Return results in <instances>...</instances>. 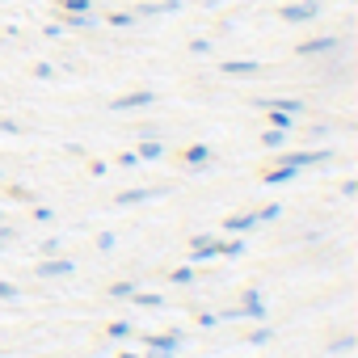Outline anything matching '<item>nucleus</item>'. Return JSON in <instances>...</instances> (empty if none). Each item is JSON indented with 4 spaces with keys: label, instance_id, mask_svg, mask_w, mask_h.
Segmentation results:
<instances>
[{
    "label": "nucleus",
    "instance_id": "nucleus-27",
    "mask_svg": "<svg viewBox=\"0 0 358 358\" xmlns=\"http://www.w3.org/2000/svg\"><path fill=\"white\" fill-rule=\"evenodd\" d=\"M173 282H194V270L182 266V270H173Z\"/></svg>",
    "mask_w": 358,
    "mask_h": 358
},
{
    "label": "nucleus",
    "instance_id": "nucleus-23",
    "mask_svg": "<svg viewBox=\"0 0 358 358\" xmlns=\"http://www.w3.org/2000/svg\"><path fill=\"white\" fill-rule=\"evenodd\" d=\"M114 245H118V236H114V232H101V236H97V249H101V253H110Z\"/></svg>",
    "mask_w": 358,
    "mask_h": 358
},
{
    "label": "nucleus",
    "instance_id": "nucleus-25",
    "mask_svg": "<svg viewBox=\"0 0 358 358\" xmlns=\"http://www.w3.org/2000/svg\"><path fill=\"white\" fill-rule=\"evenodd\" d=\"M139 308H160V295H131Z\"/></svg>",
    "mask_w": 358,
    "mask_h": 358
},
{
    "label": "nucleus",
    "instance_id": "nucleus-21",
    "mask_svg": "<svg viewBox=\"0 0 358 358\" xmlns=\"http://www.w3.org/2000/svg\"><path fill=\"white\" fill-rule=\"evenodd\" d=\"M110 26H118V30L122 26H135V13H110Z\"/></svg>",
    "mask_w": 358,
    "mask_h": 358
},
{
    "label": "nucleus",
    "instance_id": "nucleus-10",
    "mask_svg": "<svg viewBox=\"0 0 358 358\" xmlns=\"http://www.w3.org/2000/svg\"><path fill=\"white\" fill-rule=\"evenodd\" d=\"M72 270H76V262H68V257H59V262H43V266H38V274H43V278H55V274H72Z\"/></svg>",
    "mask_w": 358,
    "mask_h": 358
},
{
    "label": "nucleus",
    "instance_id": "nucleus-18",
    "mask_svg": "<svg viewBox=\"0 0 358 358\" xmlns=\"http://www.w3.org/2000/svg\"><path fill=\"white\" fill-rule=\"evenodd\" d=\"M241 253H245V241H228V245L220 241V257H241Z\"/></svg>",
    "mask_w": 358,
    "mask_h": 358
},
{
    "label": "nucleus",
    "instance_id": "nucleus-29",
    "mask_svg": "<svg viewBox=\"0 0 358 358\" xmlns=\"http://www.w3.org/2000/svg\"><path fill=\"white\" fill-rule=\"evenodd\" d=\"M131 333V324L127 320H118V324H110V337H127Z\"/></svg>",
    "mask_w": 358,
    "mask_h": 358
},
{
    "label": "nucleus",
    "instance_id": "nucleus-32",
    "mask_svg": "<svg viewBox=\"0 0 358 358\" xmlns=\"http://www.w3.org/2000/svg\"><path fill=\"white\" fill-rule=\"evenodd\" d=\"M270 337H274V333H270V329H257V333H253V337H249V341H253V345H262V341H270Z\"/></svg>",
    "mask_w": 358,
    "mask_h": 358
},
{
    "label": "nucleus",
    "instance_id": "nucleus-20",
    "mask_svg": "<svg viewBox=\"0 0 358 358\" xmlns=\"http://www.w3.org/2000/svg\"><path fill=\"white\" fill-rule=\"evenodd\" d=\"M110 295H114V299H131V295H135V282H114Z\"/></svg>",
    "mask_w": 358,
    "mask_h": 358
},
{
    "label": "nucleus",
    "instance_id": "nucleus-8",
    "mask_svg": "<svg viewBox=\"0 0 358 358\" xmlns=\"http://www.w3.org/2000/svg\"><path fill=\"white\" fill-rule=\"evenodd\" d=\"M177 9H182V0H164V5H139L135 13H139V17H160V13H177Z\"/></svg>",
    "mask_w": 358,
    "mask_h": 358
},
{
    "label": "nucleus",
    "instance_id": "nucleus-17",
    "mask_svg": "<svg viewBox=\"0 0 358 358\" xmlns=\"http://www.w3.org/2000/svg\"><path fill=\"white\" fill-rule=\"evenodd\" d=\"M68 13H93V0H59Z\"/></svg>",
    "mask_w": 358,
    "mask_h": 358
},
{
    "label": "nucleus",
    "instance_id": "nucleus-2",
    "mask_svg": "<svg viewBox=\"0 0 358 358\" xmlns=\"http://www.w3.org/2000/svg\"><path fill=\"white\" fill-rule=\"evenodd\" d=\"M316 13H320V5H316V0H303V5H287V9H282V22L299 26V22H312Z\"/></svg>",
    "mask_w": 358,
    "mask_h": 358
},
{
    "label": "nucleus",
    "instance_id": "nucleus-26",
    "mask_svg": "<svg viewBox=\"0 0 358 358\" xmlns=\"http://www.w3.org/2000/svg\"><path fill=\"white\" fill-rule=\"evenodd\" d=\"M354 345H358V341H354V337H341V341H333V354H350V350H354Z\"/></svg>",
    "mask_w": 358,
    "mask_h": 358
},
{
    "label": "nucleus",
    "instance_id": "nucleus-5",
    "mask_svg": "<svg viewBox=\"0 0 358 358\" xmlns=\"http://www.w3.org/2000/svg\"><path fill=\"white\" fill-rule=\"evenodd\" d=\"M148 345H152V354H173L177 345H182V333H164V337H148Z\"/></svg>",
    "mask_w": 358,
    "mask_h": 358
},
{
    "label": "nucleus",
    "instance_id": "nucleus-24",
    "mask_svg": "<svg viewBox=\"0 0 358 358\" xmlns=\"http://www.w3.org/2000/svg\"><path fill=\"white\" fill-rule=\"evenodd\" d=\"M9 199H13V203H34V194H30V190H22V186H13V190H9Z\"/></svg>",
    "mask_w": 358,
    "mask_h": 358
},
{
    "label": "nucleus",
    "instance_id": "nucleus-14",
    "mask_svg": "<svg viewBox=\"0 0 358 358\" xmlns=\"http://www.w3.org/2000/svg\"><path fill=\"white\" fill-rule=\"evenodd\" d=\"M135 156H143V160H160V156H164V148H160V139H143Z\"/></svg>",
    "mask_w": 358,
    "mask_h": 358
},
{
    "label": "nucleus",
    "instance_id": "nucleus-16",
    "mask_svg": "<svg viewBox=\"0 0 358 358\" xmlns=\"http://www.w3.org/2000/svg\"><path fill=\"white\" fill-rule=\"evenodd\" d=\"M156 190H127V194H118V207H131V203H143V199H152Z\"/></svg>",
    "mask_w": 358,
    "mask_h": 358
},
{
    "label": "nucleus",
    "instance_id": "nucleus-6",
    "mask_svg": "<svg viewBox=\"0 0 358 358\" xmlns=\"http://www.w3.org/2000/svg\"><path fill=\"white\" fill-rule=\"evenodd\" d=\"M253 72H262L257 59H228L224 64V76H253Z\"/></svg>",
    "mask_w": 358,
    "mask_h": 358
},
{
    "label": "nucleus",
    "instance_id": "nucleus-4",
    "mask_svg": "<svg viewBox=\"0 0 358 358\" xmlns=\"http://www.w3.org/2000/svg\"><path fill=\"white\" fill-rule=\"evenodd\" d=\"M324 156H329V152H295V156L287 152V156H278V160H282V164H291V169H308V164H320Z\"/></svg>",
    "mask_w": 358,
    "mask_h": 358
},
{
    "label": "nucleus",
    "instance_id": "nucleus-28",
    "mask_svg": "<svg viewBox=\"0 0 358 358\" xmlns=\"http://www.w3.org/2000/svg\"><path fill=\"white\" fill-rule=\"evenodd\" d=\"M190 51H194V55H207V51H211V43H207V38H194V43H190Z\"/></svg>",
    "mask_w": 358,
    "mask_h": 358
},
{
    "label": "nucleus",
    "instance_id": "nucleus-1",
    "mask_svg": "<svg viewBox=\"0 0 358 358\" xmlns=\"http://www.w3.org/2000/svg\"><path fill=\"white\" fill-rule=\"evenodd\" d=\"M152 101H156V93H152V89H135V93H127V97H114V101H110V110H118V114H122V110L152 106Z\"/></svg>",
    "mask_w": 358,
    "mask_h": 358
},
{
    "label": "nucleus",
    "instance_id": "nucleus-31",
    "mask_svg": "<svg viewBox=\"0 0 358 358\" xmlns=\"http://www.w3.org/2000/svg\"><path fill=\"white\" fill-rule=\"evenodd\" d=\"M34 76H38V80H51L55 72H51V64H38V68H34Z\"/></svg>",
    "mask_w": 358,
    "mask_h": 358
},
{
    "label": "nucleus",
    "instance_id": "nucleus-15",
    "mask_svg": "<svg viewBox=\"0 0 358 358\" xmlns=\"http://www.w3.org/2000/svg\"><path fill=\"white\" fill-rule=\"evenodd\" d=\"M291 118L295 114H287V110H270V127L274 131H291Z\"/></svg>",
    "mask_w": 358,
    "mask_h": 358
},
{
    "label": "nucleus",
    "instance_id": "nucleus-34",
    "mask_svg": "<svg viewBox=\"0 0 358 358\" xmlns=\"http://www.w3.org/2000/svg\"><path fill=\"white\" fill-rule=\"evenodd\" d=\"M0 224H5V215H0Z\"/></svg>",
    "mask_w": 358,
    "mask_h": 358
},
{
    "label": "nucleus",
    "instance_id": "nucleus-9",
    "mask_svg": "<svg viewBox=\"0 0 358 358\" xmlns=\"http://www.w3.org/2000/svg\"><path fill=\"white\" fill-rule=\"evenodd\" d=\"M249 228H257V215H232V220H224V232H232V236H241Z\"/></svg>",
    "mask_w": 358,
    "mask_h": 358
},
{
    "label": "nucleus",
    "instance_id": "nucleus-13",
    "mask_svg": "<svg viewBox=\"0 0 358 358\" xmlns=\"http://www.w3.org/2000/svg\"><path fill=\"white\" fill-rule=\"evenodd\" d=\"M266 110H287V114H299L303 110V101H295V97H278V101H262Z\"/></svg>",
    "mask_w": 358,
    "mask_h": 358
},
{
    "label": "nucleus",
    "instance_id": "nucleus-19",
    "mask_svg": "<svg viewBox=\"0 0 358 358\" xmlns=\"http://www.w3.org/2000/svg\"><path fill=\"white\" fill-rule=\"evenodd\" d=\"M278 215H282V207H278V203H270V207H262V211H257V224H270V220H278Z\"/></svg>",
    "mask_w": 358,
    "mask_h": 358
},
{
    "label": "nucleus",
    "instance_id": "nucleus-33",
    "mask_svg": "<svg viewBox=\"0 0 358 358\" xmlns=\"http://www.w3.org/2000/svg\"><path fill=\"white\" fill-rule=\"evenodd\" d=\"M5 245H13V228H0V249Z\"/></svg>",
    "mask_w": 358,
    "mask_h": 358
},
{
    "label": "nucleus",
    "instance_id": "nucleus-30",
    "mask_svg": "<svg viewBox=\"0 0 358 358\" xmlns=\"http://www.w3.org/2000/svg\"><path fill=\"white\" fill-rule=\"evenodd\" d=\"M0 299H17V287L13 282H0Z\"/></svg>",
    "mask_w": 358,
    "mask_h": 358
},
{
    "label": "nucleus",
    "instance_id": "nucleus-3",
    "mask_svg": "<svg viewBox=\"0 0 358 358\" xmlns=\"http://www.w3.org/2000/svg\"><path fill=\"white\" fill-rule=\"evenodd\" d=\"M329 51H337V34L308 38V43H299V47H295V55H329Z\"/></svg>",
    "mask_w": 358,
    "mask_h": 358
},
{
    "label": "nucleus",
    "instance_id": "nucleus-11",
    "mask_svg": "<svg viewBox=\"0 0 358 358\" xmlns=\"http://www.w3.org/2000/svg\"><path fill=\"white\" fill-rule=\"evenodd\" d=\"M186 164H190V169H203V164H211V148H203V143H194V148L186 152Z\"/></svg>",
    "mask_w": 358,
    "mask_h": 358
},
{
    "label": "nucleus",
    "instance_id": "nucleus-22",
    "mask_svg": "<svg viewBox=\"0 0 358 358\" xmlns=\"http://www.w3.org/2000/svg\"><path fill=\"white\" fill-rule=\"evenodd\" d=\"M262 139H266V143H270V148H282V139H287V131H274V127H270V131H266V135H262Z\"/></svg>",
    "mask_w": 358,
    "mask_h": 358
},
{
    "label": "nucleus",
    "instance_id": "nucleus-12",
    "mask_svg": "<svg viewBox=\"0 0 358 358\" xmlns=\"http://www.w3.org/2000/svg\"><path fill=\"white\" fill-rule=\"evenodd\" d=\"M295 173H299V169H291V164H278L274 173H266V182H270V186H282V182H291Z\"/></svg>",
    "mask_w": 358,
    "mask_h": 358
},
{
    "label": "nucleus",
    "instance_id": "nucleus-7",
    "mask_svg": "<svg viewBox=\"0 0 358 358\" xmlns=\"http://www.w3.org/2000/svg\"><path fill=\"white\" fill-rule=\"evenodd\" d=\"M190 257H194V262H211V257H220V241H207V236H199Z\"/></svg>",
    "mask_w": 358,
    "mask_h": 358
}]
</instances>
